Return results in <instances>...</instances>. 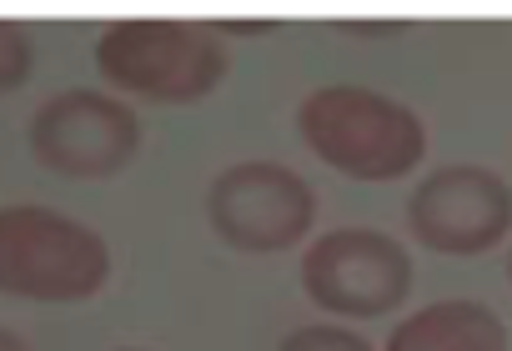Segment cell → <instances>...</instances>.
Here are the masks:
<instances>
[{"label":"cell","mask_w":512,"mask_h":351,"mask_svg":"<svg viewBox=\"0 0 512 351\" xmlns=\"http://www.w3.org/2000/svg\"><path fill=\"white\" fill-rule=\"evenodd\" d=\"M302 286L322 311L357 316V321L387 316L412 291V256L387 231L342 226L307 246Z\"/></svg>","instance_id":"obj_4"},{"label":"cell","mask_w":512,"mask_h":351,"mask_svg":"<svg viewBox=\"0 0 512 351\" xmlns=\"http://www.w3.org/2000/svg\"><path fill=\"white\" fill-rule=\"evenodd\" d=\"M282 351H372V346L347 326H302L282 341Z\"/></svg>","instance_id":"obj_10"},{"label":"cell","mask_w":512,"mask_h":351,"mask_svg":"<svg viewBox=\"0 0 512 351\" xmlns=\"http://www.w3.org/2000/svg\"><path fill=\"white\" fill-rule=\"evenodd\" d=\"M407 226L427 251L482 256L512 231V186L487 166H437L412 191Z\"/></svg>","instance_id":"obj_6"},{"label":"cell","mask_w":512,"mask_h":351,"mask_svg":"<svg viewBox=\"0 0 512 351\" xmlns=\"http://www.w3.org/2000/svg\"><path fill=\"white\" fill-rule=\"evenodd\" d=\"M96 66L121 91L186 106L216 91L226 76V51L211 41V31L186 21H121L101 36Z\"/></svg>","instance_id":"obj_3"},{"label":"cell","mask_w":512,"mask_h":351,"mask_svg":"<svg viewBox=\"0 0 512 351\" xmlns=\"http://www.w3.org/2000/svg\"><path fill=\"white\" fill-rule=\"evenodd\" d=\"M0 351H31L21 336H11V331H0Z\"/></svg>","instance_id":"obj_12"},{"label":"cell","mask_w":512,"mask_h":351,"mask_svg":"<svg viewBox=\"0 0 512 351\" xmlns=\"http://www.w3.org/2000/svg\"><path fill=\"white\" fill-rule=\"evenodd\" d=\"M507 276H512V256H507Z\"/></svg>","instance_id":"obj_13"},{"label":"cell","mask_w":512,"mask_h":351,"mask_svg":"<svg viewBox=\"0 0 512 351\" xmlns=\"http://www.w3.org/2000/svg\"><path fill=\"white\" fill-rule=\"evenodd\" d=\"M221 31L226 36H262V31H272L267 21H221Z\"/></svg>","instance_id":"obj_11"},{"label":"cell","mask_w":512,"mask_h":351,"mask_svg":"<svg viewBox=\"0 0 512 351\" xmlns=\"http://www.w3.org/2000/svg\"><path fill=\"white\" fill-rule=\"evenodd\" d=\"M136 116L101 91H66L31 116V151L76 181L116 176L136 156Z\"/></svg>","instance_id":"obj_7"},{"label":"cell","mask_w":512,"mask_h":351,"mask_svg":"<svg viewBox=\"0 0 512 351\" xmlns=\"http://www.w3.org/2000/svg\"><path fill=\"white\" fill-rule=\"evenodd\" d=\"M26 76H31V41H26L21 26L0 21V96L16 91Z\"/></svg>","instance_id":"obj_9"},{"label":"cell","mask_w":512,"mask_h":351,"mask_svg":"<svg viewBox=\"0 0 512 351\" xmlns=\"http://www.w3.org/2000/svg\"><path fill=\"white\" fill-rule=\"evenodd\" d=\"M111 251L106 241L41 206L0 211V291L36 301H86L106 286Z\"/></svg>","instance_id":"obj_2"},{"label":"cell","mask_w":512,"mask_h":351,"mask_svg":"<svg viewBox=\"0 0 512 351\" xmlns=\"http://www.w3.org/2000/svg\"><path fill=\"white\" fill-rule=\"evenodd\" d=\"M387 351H507V321L482 301H432L387 336Z\"/></svg>","instance_id":"obj_8"},{"label":"cell","mask_w":512,"mask_h":351,"mask_svg":"<svg viewBox=\"0 0 512 351\" xmlns=\"http://www.w3.org/2000/svg\"><path fill=\"white\" fill-rule=\"evenodd\" d=\"M297 126H302V141L332 171H342L352 181H397L427 151L422 121L402 101L377 96L367 86L312 91L297 111Z\"/></svg>","instance_id":"obj_1"},{"label":"cell","mask_w":512,"mask_h":351,"mask_svg":"<svg viewBox=\"0 0 512 351\" xmlns=\"http://www.w3.org/2000/svg\"><path fill=\"white\" fill-rule=\"evenodd\" d=\"M206 216L231 251H287L312 231V186L272 161H246L211 181Z\"/></svg>","instance_id":"obj_5"}]
</instances>
